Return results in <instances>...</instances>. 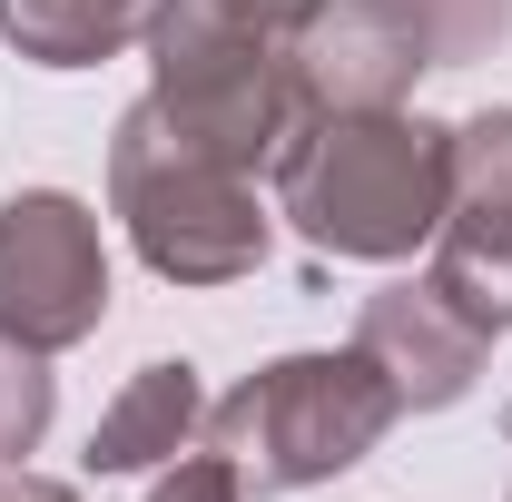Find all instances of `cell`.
<instances>
[{
	"label": "cell",
	"instance_id": "cell-4",
	"mask_svg": "<svg viewBox=\"0 0 512 502\" xmlns=\"http://www.w3.org/2000/svg\"><path fill=\"white\" fill-rule=\"evenodd\" d=\"M148 69H158V119L197 138L207 158H227V168H276V148H286V128L306 119L296 109V69L276 40H256L237 30L217 0H158L148 10Z\"/></svg>",
	"mask_w": 512,
	"mask_h": 502
},
{
	"label": "cell",
	"instance_id": "cell-14",
	"mask_svg": "<svg viewBox=\"0 0 512 502\" xmlns=\"http://www.w3.org/2000/svg\"><path fill=\"white\" fill-rule=\"evenodd\" d=\"M217 10H227L237 30H256V40H276V50H296V30L316 20L325 0H217Z\"/></svg>",
	"mask_w": 512,
	"mask_h": 502
},
{
	"label": "cell",
	"instance_id": "cell-8",
	"mask_svg": "<svg viewBox=\"0 0 512 502\" xmlns=\"http://www.w3.org/2000/svg\"><path fill=\"white\" fill-rule=\"evenodd\" d=\"M355 345L375 355V375L394 384L404 414H444V404H463L473 375H483V355H493V335L453 306L434 276H394V286H375L365 315H355Z\"/></svg>",
	"mask_w": 512,
	"mask_h": 502
},
{
	"label": "cell",
	"instance_id": "cell-15",
	"mask_svg": "<svg viewBox=\"0 0 512 502\" xmlns=\"http://www.w3.org/2000/svg\"><path fill=\"white\" fill-rule=\"evenodd\" d=\"M0 502H79V493H69V483H50V473H30V463H20V473H0Z\"/></svg>",
	"mask_w": 512,
	"mask_h": 502
},
{
	"label": "cell",
	"instance_id": "cell-5",
	"mask_svg": "<svg viewBox=\"0 0 512 502\" xmlns=\"http://www.w3.org/2000/svg\"><path fill=\"white\" fill-rule=\"evenodd\" d=\"M109 315V247L69 188H20L0 207V335L60 355Z\"/></svg>",
	"mask_w": 512,
	"mask_h": 502
},
{
	"label": "cell",
	"instance_id": "cell-3",
	"mask_svg": "<svg viewBox=\"0 0 512 502\" xmlns=\"http://www.w3.org/2000/svg\"><path fill=\"white\" fill-rule=\"evenodd\" d=\"M394 384L375 375L365 345L345 355H276L266 375H247L237 394L207 404V443L237 463L247 493H306L335 483L345 463H365L394 434Z\"/></svg>",
	"mask_w": 512,
	"mask_h": 502
},
{
	"label": "cell",
	"instance_id": "cell-11",
	"mask_svg": "<svg viewBox=\"0 0 512 502\" xmlns=\"http://www.w3.org/2000/svg\"><path fill=\"white\" fill-rule=\"evenodd\" d=\"M50 414H60L50 355H40V345H20V335H0V463H20L30 443L50 434Z\"/></svg>",
	"mask_w": 512,
	"mask_h": 502
},
{
	"label": "cell",
	"instance_id": "cell-6",
	"mask_svg": "<svg viewBox=\"0 0 512 502\" xmlns=\"http://www.w3.org/2000/svg\"><path fill=\"white\" fill-rule=\"evenodd\" d=\"M434 286L483 335H512V109L453 128V197L434 227Z\"/></svg>",
	"mask_w": 512,
	"mask_h": 502
},
{
	"label": "cell",
	"instance_id": "cell-12",
	"mask_svg": "<svg viewBox=\"0 0 512 502\" xmlns=\"http://www.w3.org/2000/svg\"><path fill=\"white\" fill-rule=\"evenodd\" d=\"M414 20H424V40H434V69H463V60H483L512 30V0H414Z\"/></svg>",
	"mask_w": 512,
	"mask_h": 502
},
{
	"label": "cell",
	"instance_id": "cell-1",
	"mask_svg": "<svg viewBox=\"0 0 512 502\" xmlns=\"http://www.w3.org/2000/svg\"><path fill=\"white\" fill-rule=\"evenodd\" d=\"M276 217L345 266H394L434 247L453 197V128L414 109H306L276 148Z\"/></svg>",
	"mask_w": 512,
	"mask_h": 502
},
{
	"label": "cell",
	"instance_id": "cell-9",
	"mask_svg": "<svg viewBox=\"0 0 512 502\" xmlns=\"http://www.w3.org/2000/svg\"><path fill=\"white\" fill-rule=\"evenodd\" d=\"M197 434H207V384H197V365H138L119 384V404L99 414V434H89V473L178 463Z\"/></svg>",
	"mask_w": 512,
	"mask_h": 502
},
{
	"label": "cell",
	"instance_id": "cell-7",
	"mask_svg": "<svg viewBox=\"0 0 512 502\" xmlns=\"http://www.w3.org/2000/svg\"><path fill=\"white\" fill-rule=\"evenodd\" d=\"M296 109H404L414 79L434 69V40L414 0H325L296 30Z\"/></svg>",
	"mask_w": 512,
	"mask_h": 502
},
{
	"label": "cell",
	"instance_id": "cell-16",
	"mask_svg": "<svg viewBox=\"0 0 512 502\" xmlns=\"http://www.w3.org/2000/svg\"><path fill=\"white\" fill-rule=\"evenodd\" d=\"M503 502H512V493H503Z\"/></svg>",
	"mask_w": 512,
	"mask_h": 502
},
{
	"label": "cell",
	"instance_id": "cell-2",
	"mask_svg": "<svg viewBox=\"0 0 512 502\" xmlns=\"http://www.w3.org/2000/svg\"><path fill=\"white\" fill-rule=\"evenodd\" d=\"M109 207L128 217V247L148 256L168 286H237L266 266V207L256 178L207 158L197 138L158 119V99H138L109 138Z\"/></svg>",
	"mask_w": 512,
	"mask_h": 502
},
{
	"label": "cell",
	"instance_id": "cell-10",
	"mask_svg": "<svg viewBox=\"0 0 512 502\" xmlns=\"http://www.w3.org/2000/svg\"><path fill=\"white\" fill-rule=\"evenodd\" d=\"M148 10L158 0H0V40L40 69H89V60H119L148 30Z\"/></svg>",
	"mask_w": 512,
	"mask_h": 502
},
{
	"label": "cell",
	"instance_id": "cell-13",
	"mask_svg": "<svg viewBox=\"0 0 512 502\" xmlns=\"http://www.w3.org/2000/svg\"><path fill=\"white\" fill-rule=\"evenodd\" d=\"M148 502H247V483H237V463H227L217 443H207V453L188 443V453L158 473V493H148Z\"/></svg>",
	"mask_w": 512,
	"mask_h": 502
}]
</instances>
